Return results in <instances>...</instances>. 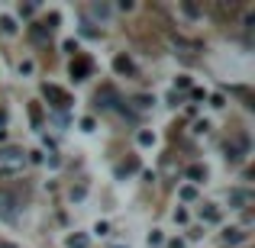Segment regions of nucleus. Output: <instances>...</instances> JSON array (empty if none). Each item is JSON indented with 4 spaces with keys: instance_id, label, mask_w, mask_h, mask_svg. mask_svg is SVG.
<instances>
[{
    "instance_id": "obj_1",
    "label": "nucleus",
    "mask_w": 255,
    "mask_h": 248,
    "mask_svg": "<svg viewBox=\"0 0 255 248\" xmlns=\"http://www.w3.org/2000/svg\"><path fill=\"white\" fill-rule=\"evenodd\" d=\"M29 165V152L19 145H0V174H23Z\"/></svg>"
},
{
    "instance_id": "obj_2",
    "label": "nucleus",
    "mask_w": 255,
    "mask_h": 248,
    "mask_svg": "<svg viewBox=\"0 0 255 248\" xmlns=\"http://www.w3.org/2000/svg\"><path fill=\"white\" fill-rule=\"evenodd\" d=\"M226 200H230V206H233V210H246V206L252 203V190H249V187H233Z\"/></svg>"
},
{
    "instance_id": "obj_3",
    "label": "nucleus",
    "mask_w": 255,
    "mask_h": 248,
    "mask_svg": "<svg viewBox=\"0 0 255 248\" xmlns=\"http://www.w3.org/2000/svg\"><path fill=\"white\" fill-rule=\"evenodd\" d=\"M0 216H3V219H13V216H16V197H13V193H6V190H0Z\"/></svg>"
},
{
    "instance_id": "obj_4",
    "label": "nucleus",
    "mask_w": 255,
    "mask_h": 248,
    "mask_svg": "<svg viewBox=\"0 0 255 248\" xmlns=\"http://www.w3.org/2000/svg\"><path fill=\"white\" fill-rule=\"evenodd\" d=\"M200 219H204V223H220V210L213 203H204L200 206Z\"/></svg>"
},
{
    "instance_id": "obj_5",
    "label": "nucleus",
    "mask_w": 255,
    "mask_h": 248,
    "mask_svg": "<svg viewBox=\"0 0 255 248\" xmlns=\"http://www.w3.org/2000/svg\"><path fill=\"white\" fill-rule=\"evenodd\" d=\"M71 75H75V81H84V78L91 75V62H87V58H81L78 65H71Z\"/></svg>"
},
{
    "instance_id": "obj_6",
    "label": "nucleus",
    "mask_w": 255,
    "mask_h": 248,
    "mask_svg": "<svg viewBox=\"0 0 255 248\" xmlns=\"http://www.w3.org/2000/svg\"><path fill=\"white\" fill-rule=\"evenodd\" d=\"M87 242H91V239H87L84 232H75V236L65 239V245H68V248H87Z\"/></svg>"
},
{
    "instance_id": "obj_7",
    "label": "nucleus",
    "mask_w": 255,
    "mask_h": 248,
    "mask_svg": "<svg viewBox=\"0 0 255 248\" xmlns=\"http://www.w3.org/2000/svg\"><path fill=\"white\" fill-rule=\"evenodd\" d=\"M87 13H91L94 19H107V16H110V6H107V3H91Z\"/></svg>"
},
{
    "instance_id": "obj_8",
    "label": "nucleus",
    "mask_w": 255,
    "mask_h": 248,
    "mask_svg": "<svg viewBox=\"0 0 255 248\" xmlns=\"http://www.w3.org/2000/svg\"><path fill=\"white\" fill-rule=\"evenodd\" d=\"M0 32H3V36H13V32H16V23H13V16H0Z\"/></svg>"
},
{
    "instance_id": "obj_9",
    "label": "nucleus",
    "mask_w": 255,
    "mask_h": 248,
    "mask_svg": "<svg viewBox=\"0 0 255 248\" xmlns=\"http://www.w3.org/2000/svg\"><path fill=\"white\" fill-rule=\"evenodd\" d=\"M187 177H191L194 184H197V180H204V177H207V171H204L200 165H191V167H187Z\"/></svg>"
},
{
    "instance_id": "obj_10",
    "label": "nucleus",
    "mask_w": 255,
    "mask_h": 248,
    "mask_svg": "<svg viewBox=\"0 0 255 248\" xmlns=\"http://www.w3.org/2000/svg\"><path fill=\"white\" fill-rule=\"evenodd\" d=\"M239 242H246L243 229H230V232H226V245H239Z\"/></svg>"
},
{
    "instance_id": "obj_11",
    "label": "nucleus",
    "mask_w": 255,
    "mask_h": 248,
    "mask_svg": "<svg viewBox=\"0 0 255 248\" xmlns=\"http://www.w3.org/2000/svg\"><path fill=\"white\" fill-rule=\"evenodd\" d=\"M178 193H181V200H194V197H197V190H194L191 184H187V187H181Z\"/></svg>"
},
{
    "instance_id": "obj_12",
    "label": "nucleus",
    "mask_w": 255,
    "mask_h": 248,
    "mask_svg": "<svg viewBox=\"0 0 255 248\" xmlns=\"http://www.w3.org/2000/svg\"><path fill=\"white\" fill-rule=\"evenodd\" d=\"M117 71H132V62H129V58H123V55H120V58H117Z\"/></svg>"
},
{
    "instance_id": "obj_13",
    "label": "nucleus",
    "mask_w": 255,
    "mask_h": 248,
    "mask_svg": "<svg viewBox=\"0 0 255 248\" xmlns=\"http://www.w3.org/2000/svg\"><path fill=\"white\" fill-rule=\"evenodd\" d=\"M139 142H142V145H152V142H155V136H152V132H139Z\"/></svg>"
},
{
    "instance_id": "obj_14",
    "label": "nucleus",
    "mask_w": 255,
    "mask_h": 248,
    "mask_svg": "<svg viewBox=\"0 0 255 248\" xmlns=\"http://www.w3.org/2000/svg\"><path fill=\"white\" fill-rule=\"evenodd\" d=\"M174 223H187V210H181V206H178V210H174Z\"/></svg>"
},
{
    "instance_id": "obj_15",
    "label": "nucleus",
    "mask_w": 255,
    "mask_h": 248,
    "mask_svg": "<svg viewBox=\"0 0 255 248\" xmlns=\"http://www.w3.org/2000/svg\"><path fill=\"white\" fill-rule=\"evenodd\" d=\"M107 229H110L107 223H97V226H94V232H97V236H107Z\"/></svg>"
},
{
    "instance_id": "obj_16",
    "label": "nucleus",
    "mask_w": 255,
    "mask_h": 248,
    "mask_svg": "<svg viewBox=\"0 0 255 248\" xmlns=\"http://www.w3.org/2000/svg\"><path fill=\"white\" fill-rule=\"evenodd\" d=\"M158 242H162V232L155 229V232H152V236H149V245H158Z\"/></svg>"
},
{
    "instance_id": "obj_17",
    "label": "nucleus",
    "mask_w": 255,
    "mask_h": 248,
    "mask_svg": "<svg viewBox=\"0 0 255 248\" xmlns=\"http://www.w3.org/2000/svg\"><path fill=\"white\" fill-rule=\"evenodd\" d=\"M81 129H84V132H91V129H94V119H91V116L81 119Z\"/></svg>"
},
{
    "instance_id": "obj_18",
    "label": "nucleus",
    "mask_w": 255,
    "mask_h": 248,
    "mask_svg": "<svg viewBox=\"0 0 255 248\" xmlns=\"http://www.w3.org/2000/svg\"><path fill=\"white\" fill-rule=\"evenodd\" d=\"M0 248H16V245H13V242H0Z\"/></svg>"
},
{
    "instance_id": "obj_19",
    "label": "nucleus",
    "mask_w": 255,
    "mask_h": 248,
    "mask_svg": "<svg viewBox=\"0 0 255 248\" xmlns=\"http://www.w3.org/2000/svg\"><path fill=\"white\" fill-rule=\"evenodd\" d=\"M113 248H126V245H113Z\"/></svg>"
}]
</instances>
